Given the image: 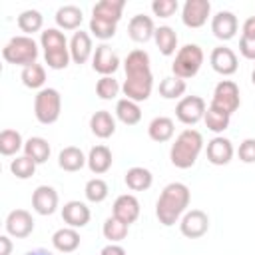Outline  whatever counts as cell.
Instances as JSON below:
<instances>
[{"mask_svg": "<svg viewBox=\"0 0 255 255\" xmlns=\"http://www.w3.org/2000/svg\"><path fill=\"white\" fill-rule=\"evenodd\" d=\"M12 253V239L10 235H0V255H10Z\"/></svg>", "mask_w": 255, "mask_h": 255, "instance_id": "c3c4849f", "label": "cell"}, {"mask_svg": "<svg viewBox=\"0 0 255 255\" xmlns=\"http://www.w3.org/2000/svg\"><path fill=\"white\" fill-rule=\"evenodd\" d=\"M70 56L74 64H86L94 56V46H92V36L84 30H76L72 40H70Z\"/></svg>", "mask_w": 255, "mask_h": 255, "instance_id": "ffe728a7", "label": "cell"}, {"mask_svg": "<svg viewBox=\"0 0 255 255\" xmlns=\"http://www.w3.org/2000/svg\"><path fill=\"white\" fill-rule=\"evenodd\" d=\"M54 18H56V24L60 30H80V26L84 22V12H82V8H78L74 4H66L56 10Z\"/></svg>", "mask_w": 255, "mask_h": 255, "instance_id": "d4e9b609", "label": "cell"}, {"mask_svg": "<svg viewBox=\"0 0 255 255\" xmlns=\"http://www.w3.org/2000/svg\"><path fill=\"white\" fill-rule=\"evenodd\" d=\"M201 149H203V135L197 129L187 128L171 143L169 159L177 169H189L195 165Z\"/></svg>", "mask_w": 255, "mask_h": 255, "instance_id": "3957f363", "label": "cell"}, {"mask_svg": "<svg viewBox=\"0 0 255 255\" xmlns=\"http://www.w3.org/2000/svg\"><path fill=\"white\" fill-rule=\"evenodd\" d=\"M205 100L201 96H185L175 106V118L185 126H195L205 116Z\"/></svg>", "mask_w": 255, "mask_h": 255, "instance_id": "9c48e42d", "label": "cell"}, {"mask_svg": "<svg viewBox=\"0 0 255 255\" xmlns=\"http://www.w3.org/2000/svg\"><path fill=\"white\" fill-rule=\"evenodd\" d=\"M237 155L243 163H255V137H245L239 143Z\"/></svg>", "mask_w": 255, "mask_h": 255, "instance_id": "ee69618b", "label": "cell"}, {"mask_svg": "<svg viewBox=\"0 0 255 255\" xmlns=\"http://www.w3.org/2000/svg\"><path fill=\"white\" fill-rule=\"evenodd\" d=\"M38 54H40V50H38L36 40L26 34L12 36L2 48V58L12 66H22V68L36 64Z\"/></svg>", "mask_w": 255, "mask_h": 255, "instance_id": "5b68a950", "label": "cell"}, {"mask_svg": "<svg viewBox=\"0 0 255 255\" xmlns=\"http://www.w3.org/2000/svg\"><path fill=\"white\" fill-rule=\"evenodd\" d=\"M126 2L124 0H100L94 8H92V18L110 22V24H118L122 20Z\"/></svg>", "mask_w": 255, "mask_h": 255, "instance_id": "7402d4cb", "label": "cell"}, {"mask_svg": "<svg viewBox=\"0 0 255 255\" xmlns=\"http://www.w3.org/2000/svg\"><path fill=\"white\" fill-rule=\"evenodd\" d=\"M203 122H205V128L213 133H223L227 128H229V122H231V116L219 108H215L213 104L207 106L205 110V116H203Z\"/></svg>", "mask_w": 255, "mask_h": 255, "instance_id": "d6a6232c", "label": "cell"}, {"mask_svg": "<svg viewBox=\"0 0 255 255\" xmlns=\"http://www.w3.org/2000/svg\"><path fill=\"white\" fill-rule=\"evenodd\" d=\"M92 68L102 76H114L120 68V58H118L116 50L106 42L96 46L94 56H92Z\"/></svg>", "mask_w": 255, "mask_h": 255, "instance_id": "4fadbf2b", "label": "cell"}, {"mask_svg": "<svg viewBox=\"0 0 255 255\" xmlns=\"http://www.w3.org/2000/svg\"><path fill=\"white\" fill-rule=\"evenodd\" d=\"M241 36L255 40V16H249L241 26Z\"/></svg>", "mask_w": 255, "mask_h": 255, "instance_id": "bcb514c9", "label": "cell"}, {"mask_svg": "<svg viewBox=\"0 0 255 255\" xmlns=\"http://www.w3.org/2000/svg\"><path fill=\"white\" fill-rule=\"evenodd\" d=\"M239 30V22H237V16L229 10H219L215 16H211V32L217 40L221 42H227L231 38H235Z\"/></svg>", "mask_w": 255, "mask_h": 255, "instance_id": "5bb4252c", "label": "cell"}, {"mask_svg": "<svg viewBox=\"0 0 255 255\" xmlns=\"http://www.w3.org/2000/svg\"><path fill=\"white\" fill-rule=\"evenodd\" d=\"M20 80H22V84L26 88L40 92L42 86H44V82H46V68L42 64H38V62L32 64V66H26V68H22Z\"/></svg>", "mask_w": 255, "mask_h": 255, "instance_id": "d590c367", "label": "cell"}, {"mask_svg": "<svg viewBox=\"0 0 255 255\" xmlns=\"http://www.w3.org/2000/svg\"><path fill=\"white\" fill-rule=\"evenodd\" d=\"M58 191L52 185H38L32 193V207L38 215H52L58 209Z\"/></svg>", "mask_w": 255, "mask_h": 255, "instance_id": "e0dca14e", "label": "cell"}, {"mask_svg": "<svg viewBox=\"0 0 255 255\" xmlns=\"http://www.w3.org/2000/svg\"><path fill=\"white\" fill-rule=\"evenodd\" d=\"M18 28L26 34V36H32L34 32H40L42 30V26H44V16L38 12V10H34V8H28V10H24V12H20L18 14Z\"/></svg>", "mask_w": 255, "mask_h": 255, "instance_id": "e575fe53", "label": "cell"}, {"mask_svg": "<svg viewBox=\"0 0 255 255\" xmlns=\"http://www.w3.org/2000/svg\"><path fill=\"white\" fill-rule=\"evenodd\" d=\"M50 151H52V147H50L48 139H44V137H40V135L28 137L26 143H24V155H28L30 159H34L38 165L48 161Z\"/></svg>", "mask_w": 255, "mask_h": 255, "instance_id": "f546056e", "label": "cell"}, {"mask_svg": "<svg viewBox=\"0 0 255 255\" xmlns=\"http://www.w3.org/2000/svg\"><path fill=\"white\" fill-rule=\"evenodd\" d=\"M24 143L26 141L22 139L20 131L10 129V128H6V129L0 131V153L2 155H6V157L16 155L20 149H24Z\"/></svg>", "mask_w": 255, "mask_h": 255, "instance_id": "836d02e7", "label": "cell"}, {"mask_svg": "<svg viewBox=\"0 0 255 255\" xmlns=\"http://www.w3.org/2000/svg\"><path fill=\"white\" fill-rule=\"evenodd\" d=\"M116 118L126 126H135L141 120V108L137 102H131L128 98L118 100L116 104Z\"/></svg>", "mask_w": 255, "mask_h": 255, "instance_id": "1f68e13d", "label": "cell"}, {"mask_svg": "<svg viewBox=\"0 0 255 255\" xmlns=\"http://www.w3.org/2000/svg\"><path fill=\"white\" fill-rule=\"evenodd\" d=\"M58 165L64 171H80L84 165H88V155H84V151L76 145H68L58 153Z\"/></svg>", "mask_w": 255, "mask_h": 255, "instance_id": "4316f807", "label": "cell"}, {"mask_svg": "<svg viewBox=\"0 0 255 255\" xmlns=\"http://www.w3.org/2000/svg\"><path fill=\"white\" fill-rule=\"evenodd\" d=\"M211 104L231 116V114L237 112L239 106H241L239 86H237L233 80H221V82L215 86V90H213V100H211Z\"/></svg>", "mask_w": 255, "mask_h": 255, "instance_id": "ba28073f", "label": "cell"}, {"mask_svg": "<svg viewBox=\"0 0 255 255\" xmlns=\"http://www.w3.org/2000/svg\"><path fill=\"white\" fill-rule=\"evenodd\" d=\"M251 82H253V86H255V70L251 72Z\"/></svg>", "mask_w": 255, "mask_h": 255, "instance_id": "f907efd6", "label": "cell"}, {"mask_svg": "<svg viewBox=\"0 0 255 255\" xmlns=\"http://www.w3.org/2000/svg\"><path fill=\"white\" fill-rule=\"evenodd\" d=\"M177 8H179L177 0H153V2H151V12H153L155 16H159V18H169V16H173V14L177 12Z\"/></svg>", "mask_w": 255, "mask_h": 255, "instance_id": "7bdbcfd3", "label": "cell"}, {"mask_svg": "<svg viewBox=\"0 0 255 255\" xmlns=\"http://www.w3.org/2000/svg\"><path fill=\"white\" fill-rule=\"evenodd\" d=\"M128 189L131 191H145L151 187L153 183V175L147 167H141V165H133L126 171V177H124Z\"/></svg>", "mask_w": 255, "mask_h": 255, "instance_id": "f1b7e54d", "label": "cell"}, {"mask_svg": "<svg viewBox=\"0 0 255 255\" xmlns=\"http://www.w3.org/2000/svg\"><path fill=\"white\" fill-rule=\"evenodd\" d=\"M203 50L197 44H185L175 52V60L171 64V72L173 76L181 78V80H189L193 78L203 64Z\"/></svg>", "mask_w": 255, "mask_h": 255, "instance_id": "8992f818", "label": "cell"}, {"mask_svg": "<svg viewBox=\"0 0 255 255\" xmlns=\"http://www.w3.org/2000/svg\"><path fill=\"white\" fill-rule=\"evenodd\" d=\"M209 16H211V2L209 0H185L181 6V22L187 28L205 26Z\"/></svg>", "mask_w": 255, "mask_h": 255, "instance_id": "8fae6325", "label": "cell"}, {"mask_svg": "<svg viewBox=\"0 0 255 255\" xmlns=\"http://www.w3.org/2000/svg\"><path fill=\"white\" fill-rule=\"evenodd\" d=\"M90 129H92V133L96 137L108 139V137H112L116 133V118L108 110H98L90 118Z\"/></svg>", "mask_w": 255, "mask_h": 255, "instance_id": "cb8c5ba5", "label": "cell"}, {"mask_svg": "<svg viewBox=\"0 0 255 255\" xmlns=\"http://www.w3.org/2000/svg\"><path fill=\"white\" fill-rule=\"evenodd\" d=\"M80 233L74 227H60L52 235V245L60 253H74L80 247Z\"/></svg>", "mask_w": 255, "mask_h": 255, "instance_id": "484cf974", "label": "cell"}, {"mask_svg": "<svg viewBox=\"0 0 255 255\" xmlns=\"http://www.w3.org/2000/svg\"><path fill=\"white\" fill-rule=\"evenodd\" d=\"M108 193H110V187L102 177H92L84 187V195L92 203H102L108 197Z\"/></svg>", "mask_w": 255, "mask_h": 255, "instance_id": "f35d334b", "label": "cell"}, {"mask_svg": "<svg viewBox=\"0 0 255 255\" xmlns=\"http://www.w3.org/2000/svg\"><path fill=\"white\" fill-rule=\"evenodd\" d=\"M114 163V155H112V149L108 145H94L90 151H88V167L92 173L96 175H102L106 171H110Z\"/></svg>", "mask_w": 255, "mask_h": 255, "instance_id": "603a6c76", "label": "cell"}, {"mask_svg": "<svg viewBox=\"0 0 255 255\" xmlns=\"http://www.w3.org/2000/svg\"><path fill=\"white\" fill-rule=\"evenodd\" d=\"M233 143L223 135H215L207 141V161L213 165H227L233 159Z\"/></svg>", "mask_w": 255, "mask_h": 255, "instance_id": "d6986e66", "label": "cell"}, {"mask_svg": "<svg viewBox=\"0 0 255 255\" xmlns=\"http://www.w3.org/2000/svg\"><path fill=\"white\" fill-rule=\"evenodd\" d=\"M126 80L122 84V92L131 102H145L153 90V74L149 54L141 48L131 50L124 60Z\"/></svg>", "mask_w": 255, "mask_h": 255, "instance_id": "6da1fadb", "label": "cell"}, {"mask_svg": "<svg viewBox=\"0 0 255 255\" xmlns=\"http://www.w3.org/2000/svg\"><path fill=\"white\" fill-rule=\"evenodd\" d=\"M120 92H122V86L114 76H102L96 84V94L100 100H116Z\"/></svg>", "mask_w": 255, "mask_h": 255, "instance_id": "ab89813d", "label": "cell"}, {"mask_svg": "<svg viewBox=\"0 0 255 255\" xmlns=\"http://www.w3.org/2000/svg\"><path fill=\"white\" fill-rule=\"evenodd\" d=\"M189 201H191L189 187L181 181H171L161 189L155 201V217L159 219L161 225L171 227L183 217V213L189 207Z\"/></svg>", "mask_w": 255, "mask_h": 255, "instance_id": "7a4b0ae2", "label": "cell"}, {"mask_svg": "<svg viewBox=\"0 0 255 255\" xmlns=\"http://www.w3.org/2000/svg\"><path fill=\"white\" fill-rule=\"evenodd\" d=\"M209 229V217L201 209H189L179 219V231L187 239H199Z\"/></svg>", "mask_w": 255, "mask_h": 255, "instance_id": "30bf717a", "label": "cell"}, {"mask_svg": "<svg viewBox=\"0 0 255 255\" xmlns=\"http://www.w3.org/2000/svg\"><path fill=\"white\" fill-rule=\"evenodd\" d=\"M239 52H241L243 58H247V60H255V40H251V38H243V36H241V40H239Z\"/></svg>", "mask_w": 255, "mask_h": 255, "instance_id": "f6af8a7d", "label": "cell"}, {"mask_svg": "<svg viewBox=\"0 0 255 255\" xmlns=\"http://www.w3.org/2000/svg\"><path fill=\"white\" fill-rule=\"evenodd\" d=\"M90 217H92V211L84 201L72 199V201L64 203V207H62V219L68 227H74V229L86 227L90 223Z\"/></svg>", "mask_w": 255, "mask_h": 255, "instance_id": "ac0fdd59", "label": "cell"}, {"mask_svg": "<svg viewBox=\"0 0 255 255\" xmlns=\"http://www.w3.org/2000/svg\"><path fill=\"white\" fill-rule=\"evenodd\" d=\"M4 227H6V235L16 239H26L34 231V217L26 209H12L6 215Z\"/></svg>", "mask_w": 255, "mask_h": 255, "instance_id": "7c38bea8", "label": "cell"}, {"mask_svg": "<svg viewBox=\"0 0 255 255\" xmlns=\"http://www.w3.org/2000/svg\"><path fill=\"white\" fill-rule=\"evenodd\" d=\"M173 133H175V124H173V120L167 118V116H157V118H153V120L149 122V126H147V135H149V139H153V141H157V143L169 141V139L173 137Z\"/></svg>", "mask_w": 255, "mask_h": 255, "instance_id": "83f0119b", "label": "cell"}, {"mask_svg": "<svg viewBox=\"0 0 255 255\" xmlns=\"http://www.w3.org/2000/svg\"><path fill=\"white\" fill-rule=\"evenodd\" d=\"M62 114V96L56 88H42L34 98V116L40 124H56Z\"/></svg>", "mask_w": 255, "mask_h": 255, "instance_id": "52a82bcc", "label": "cell"}, {"mask_svg": "<svg viewBox=\"0 0 255 255\" xmlns=\"http://www.w3.org/2000/svg\"><path fill=\"white\" fill-rule=\"evenodd\" d=\"M116 28H118V24H110V22H104V20H98V18L90 20V32L102 42L114 38L116 36Z\"/></svg>", "mask_w": 255, "mask_h": 255, "instance_id": "b9f144b4", "label": "cell"}, {"mask_svg": "<svg viewBox=\"0 0 255 255\" xmlns=\"http://www.w3.org/2000/svg\"><path fill=\"white\" fill-rule=\"evenodd\" d=\"M153 40H155V46L157 50L163 54V56H173L177 48V34L171 26H159L155 28V34H153Z\"/></svg>", "mask_w": 255, "mask_h": 255, "instance_id": "4dcf8cb0", "label": "cell"}, {"mask_svg": "<svg viewBox=\"0 0 255 255\" xmlns=\"http://www.w3.org/2000/svg\"><path fill=\"white\" fill-rule=\"evenodd\" d=\"M128 231H129V225L128 223H124V221H120L118 217H108L106 221H104V227H102V233H104V237L110 241V243H120V241H124L126 237H128Z\"/></svg>", "mask_w": 255, "mask_h": 255, "instance_id": "8d00e7d4", "label": "cell"}, {"mask_svg": "<svg viewBox=\"0 0 255 255\" xmlns=\"http://www.w3.org/2000/svg\"><path fill=\"white\" fill-rule=\"evenodd\" d=\"M153 34H155V24H153V20L149 16H145V14L131 16V20L128 24V36L133 42L145 44V42H149L153 38Z\"/></svg>", "mask_w": 255, "mask_h": 255, "instance_id": "44dd1931", "label": "cell"}, {"mask_svg": "<svg viewBox=\"0 0 255 255\" xmlns=\"http://www.w3.org/2000/svg\"><path fill=\"white\" fill-rule=\"evenodd\" d=\"M24 255H52L48 249H32V251H26Z\"/></svg>", "mask_w": 255, "mask_h": 255, "instance_id": "681fc988", "label": "cell"}, {"mask_svg": "<svg viewBox=\"0 0 255 255\" xmlns=\"http://www.w3.org/2000/svg\"><path fill=\"white\" fill-rule=\"evenodd\" d=\"M209 64L211 68L221 74V76H233L237 72V54L227 48V46H217L211 50V56H209Z\"/></svg>", "mask_w": 255, "mask_h": 255, "instance_id": "2e32d148", "label": "cell"}, {"mask_svg": "<svg viewBox=\"0 0 255 255\" xmlns=\"http://www.w3.org/2000/svg\"><path fill=\"white\" fill-rule=\"evenodd\" d=\"M40 46L44 48V60L50 70H64L72 62L70 42L60 28H46L40 34Z\"/></svg>", "mask_w": 255, "mask_h": 255, "instance_id": "277c9868", "label": "cell"}, {"mask_svg": "<svg viewBox=\"0 0 255 255\" xmlns=\"http://www.w3.org/2000/svg\"><path fill=\"white\" fill-rule=\"evenodd\" d=\"M36 161L30 159L28 155H16L12 161H10V171L12 175H16L18 179H28L36 173Z\"/></svg>", "mask_w": 255, "mask_h": 255, "instance_id": "60d3db41", "label": "cell"}, {"mask_svg": "<svg viewBox=\"0 0 255 255\" xmlns=\"http://www.w3.org/2000/svg\"><path fill=\"white\" fill-rule=\"evenodd\" d=\"M139 211H141L139 201H137V197L131 195V193H122V195H118L116 201H114V205H112V215L118 217L120 221L128 223V225H131V223L137 221Z\"/></svg>", "mask_w": 255, "mask_h": 255, "instance_id": "9a60e30c", "label": "cell"}, {"mask_svg": "<svg viewBox=\"0 0 255 255\" xmlns=\"http://www.w3.org/2000/svg\"><path fill=\"white\" fill-rule=\"evenodd\" d=\"M100 255H126V249H124L120 243H108V245L100 251Z\"/></svg>", "mask_w": 255, "mask_h": 255, "instance_id": "7dc6e473", "label": "cell"}, {"mask_svg": "<svg viewBox=\"0 0 255 255\" xmlns=\"http://www.w3.org/2000/svg\"><path fill=\"white\" fill-rule=\"evenodd\" d=\"M185 90H187L185 80H181L177 76H167L159 82V96L165 100H177L185 94Z\"/></svg>", "mask_w": 255, "mask_h": 255, "instance_id": "74e56055", "label": "cell"}]
</instances>
